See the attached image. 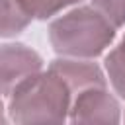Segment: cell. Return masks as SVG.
I'll return each instance as SVG.
<instances>
[{"mask_svg":"<svg viewBox=\"0 0 125 125\" xmlns=\"http://www.w3.org/2000/svg\"><path fill=\"white\" fill-rule=\"evenodd\" d=\"M8 117H6V109H4V102H2V96H0V123H6Z\"/></svg>","mask_w":125,"mask_h":125,"instance_id":"cell-10","label":"cell"},{"mask_svg":"<svg viewBox=\"0 0 125 125\" xmlns=\"http://www.w3.org/2000/svg\"><path fill=\"white\" fill-rule=\"evenodd\" d=\"M43 70L41 55L25 43H2L0 45V94L10 92L27 76Z\"/></svg>","mask_w":125,"mask_h":125,"instance_id":"cell-3","label":"cell"},{"mask_svg":"<svg viewBox=\"0 0 125 125\" xmlns=\"http://www.w3.org/2000/svg\"><path fill=\"white\" fill-rule=\"evenodd\" d=\"M49 70L61 76L72 94H78L94 86H107V78L104 70L96 62L86 61V59H74V57L55 59L49 64Z\"/></svg>","mask_w":125,"mask_h":125,"instance_id":"cell-5","label":"cell"},{"mask_svg":"<svg viewBox=\"0 0 125 125\" xmlns=\"http://www.w3.org/2000/svg\"><path fill=\"white\" fill-rule=\"evenodd\" d=\"M68 119L72 123H119L121 107L105 86H94L76 94L70 102Z\"/></svg>","mask_w":125,"mask_h":125,"instance_id":"cell-4","label":"cell"},{"mask_svg":"<svg viewBox=\"0 0 125 125\" xmlns=\"http://www.w3.org/2000/svg\"><path fill=\"white\" fill-rule=\"evenodd\" d=\"M31 20L20 10L16 0H0V37H16Z\"/></svg>","mask_w":125,"mask_h":125,"instance_id":"cell-6","label":"cell"},{"mask_svg":"<svg viewBox=\"0 0 125 125\" xmlns=\"http://www.w3.org/2000/svg\"><path fill=\"white\" fill-rule=\"evenodd\" d=\"M72 92L53 70L27 76L10 92L8 119L14 123H62L68 119Z\"/></svg>","mask_w":125,"mask_h":125,"instance_id":"cell-1","label":"cell"},{"mask_svg":"<svg viewBox=\"0 0 125 125\" xmlns=\"http://www.w3.org/2000/svg\"><path fill=\"white\" fill-rule=\"evenodd\" d=\"M115 39V27L94 8L78 6L49 25V41L55 53L74 59H94Z\"/></svg>","mask_w":125,"mask_h":125,"instance_id":"cell-2","label":"cell"},{"mask_svg":"<svg viewBox=\"0 0 125 125\" xmlns=\"http://www.w3.org/2000/svg\"><path fill=\"white\" fill-rule=\"evenodd\" d=\"M92 6L115 29L125 25V0H92Z\"/></svg>","mask_w":125,"mask_h":125,"instance_id":"cell-9","label":"cell"},{"mask_svg":"<svg viewBox=\"0 0 125 125\" xmlns=\"http://www.w3.org/2000/svg\"><path fill=\"white\" fill-rule=\"evenodd\" d=\"M16 2L20 10L33 21V20H49L80 0H16Z\"/></svg>","mask_w":125,"mask_h":125,"instance_id":"cell-8","label":"cell"},{"mask_svg":"<svg viewBox=\"0 0 125 125\" xmlns=\"http://www.w3.org/2000/svg\"><path fill=\"white\" fill-rule=\"evenodd\" d=\"M104 66H105V74H107L113 90L121 98H125V35L119 41V45L107 53Z\"/></svg>","mask_w":125,"mask_h":125,"instance_id":"cell-7","label":"cell"},{"mask_svg":"<svg viewBox=\"0 0 125 125\" xmlns=\"http://www.w3.org/2000/svg\"><path fill=\"white\" fill-rule=\"evenodd\" d=\"M123 119H125V115H123Z\"/></svg>","mask_w":125,"mask_h":125,"instance_id":"cell-11","label":"cell"}]
</instances>
